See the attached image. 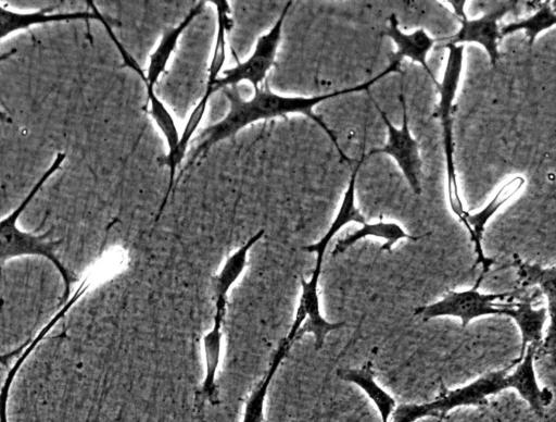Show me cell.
Here are the masks:
<instances>
[{
	"label": "cell",
	"instance_id": "obj_9",
	"mask_svg": "<svg viewBox=\"0 0 556 422\" xmlns=\"http://www.w3.org/2000/svg\"><path fill=\"white\" fill-rule=\"evenodd\" d=\"M88 3L92 9L91 12H54L53 8H48L37 12L20 13L0 5V40L16 30L26 29L42 23L98 20L100 12L93 2L88 1Z\"/></svg>",
	"mask_w": 556,
	"mask_h": 422
},
{
	"label": "cell",
	"instance_id": "obj_11",
	"mask_svg": "<svg viewBox=\"0 0 556 422\" xmlns=\"http://www.w3.org/2000/svg\"><path fill=\"white\" fill-rule=\"evenodd\" d=\"M203 5V1L198 2L176 27L165 32L162 36L159 46L150 57L147 75L142 77L148 92L154 91V86L161 74L164 72L169 57L176 48L179 37L190 25L193 18L200 13Z\"/></svg>",
	"mask_w": 556,
	"mask_h": 422
},
{
	"label": "cell",
	"instance_id": "obj_16",
	"mask_svg": "<svg viewBox=\"0 0 556 422\" xmlns=\"http://www.w3.org/2000/svg\"><path fill=\"white\" fill-rule=\"evenodd\" d=\"M450 54L442 84L439 85L441 99L439 105L440 117L451 116L452 102L458 85L463 63V47L447 45Z\"/></svg>",
	"mask_w": 556,
	"mask_h": 422
},
{
	"label": "cell",
	"instance_id": "obj_4",
	"mask_svg": "<svg viewBox=\"0 0 556 422\" xmlns=\"http://www.w3.org/2000/svg\"><path fill=\"white\" fill-rule=\"evenodd\" d=\"M481 273L473 288L465 291H450L442 300L430 306H422L414 311L424 321L441 315L458 316L465 327L469 321L484 314L508 315L516 321L521 332V353L523 358L528 344H541L542 328L546 319L544 308L534 310L531 299L516 302L527 289L518 288L508 293L482 295L477 287L483 280Z\"/></svg>",
	"mask_w": 556,
	"mask_h": 422
},
{
	"label": "cell",
	"instance_id": "obj_18",
	"mask_svg": "<svg viewBox=\"0 0 556 422\" xmlns=\"http://www.w3.org/2000/svg\"><path fill=\"white\" fill-rule=\"evenodd\" d=\"M443 126V144L447 166V190L448 199L454 213L464 220L467 212L464 210L457 191L454 161H453V138H452V120L451 116L441 119Z\"/></svg>",
	"mask_w": 556,
	"mask_h": 422
},
{
	"label": "cell",
	"instance_id": "obj_3",
	"mask_svg": "<svg viewBox=\"0 0 556 422\" xmlns=\"http://www.w3.org/2000/svg\"><path fill=\"white\" fill-rule=\"evenodd\" d=\"M540 344L531 343L525 357L514 360L507 368L491 372L476 382L448 392L437 400L424 405H403L393 413V422H414L415 420L439 415L457 406L482 405L485 397L496 394L505 388L513 387L538 412L552 401L553 394L549 389H541L535 381L533 358Z\"/></svg>",
	"mask_w": 556,
	"mask_h": 422
},
{
	"label": "cell",
	"instance_id": "obj_1",
	"mask_svg": "<svg viewBox=\"0 0 556 422\" xmlns=\"http://www.w3.org/2000/svg\"><path fill=\"white\" fill-rule=\"evenodd\" d=\"M66 295L60 266L40 252L0 256V357L43 330Z\"/></svg>",
	"mask_w": 556,
	"mask_h": 422
},
{
	"label": "cell",
	"instance_id": "obj_5",
	"mask_svg": "<svg viewBox=\"0 0 556 422\" xmlns=\"http://www.w3.org/2000/svg\"><path fill=\"white\" fill-rule=\"evenodd\" d=\"M245 270L237 258H226L220 269L212 277V295L214 298V315L210 330L202 337L204 374L200 394L211 405L220 404L217 385V373L222 361L224 323L227 313L228 295Z\"/></svg>",
	"mask_w": 556,
	"mask_h": 422
},
{
	"label": "cell",
	"instance_id": "obj_17",
	"mask_svg": "<svg viewBox=\"0 0 556 422\" xmlns=\"http://www.w3.org/2000/svg\"><path fill=\"white\" fill-rule=\"evenodd\" d=\"M556 22V14L554 8L548 4H542L541 9L532 16L518 22L505 25L500 30L501 38L516 30L525 29L529 44L532 45L536 35L544 29L549 28Z\"/></svg>",
	"mask_w": 556,
	"mask_h": 422
},
{
	"label": "cell",
	"instance_id": "obj_14",
	"mask_svg": "<svg viewBox=\"0 0 556 422\" xmlns=\"http://www.w3.org/2000/svg\"><path fill=\"white\" fill-rule=\"evenodd\" d=\"M365 236H376L386 239V244L382 245L380 251H391V247L402 238H408L412 240H417L421 238V236H410L406 234L399 225L394 223H383L379 222L376 224L366 223L363 227L355 233L349 235L348 237L339 240L332 251V255L336 256L338 253H342L346 248L354 245L357 240L362 239Z\"/></svg>",
	"mask_w": 556,
	"mask_h": 422
},
{
	"label": "cell",
	"instance_id": "obj_19",
	"mask_svg": "<svg viewBox=\"0 0 556 422\" xmlns=\"http://www.w3.org/2000/svg\"><path fill=\"white\" fill-rule=\"evenodd\" d=\"M14 51H15V50H12V51H10V52H7V53L1 54V55H0V61H2V60H4V59H7L8 57H10ZM0 121H2V122H7V123H11V122H12V121H11V117H10L8 114H5V113H3V112H1V111H0Z\"/></svg>",
	"mask_w": 556,
	"mask_h": 422
},
{
	"label": "cell",
	"instance_id": "obj_6",
	"mask_svg": "<svg viewBox=\"0 0 556 422\" xmlns=\"http://www.w3.org/2000/svg\"><path fill=\"white\" fill-rule=\"evenodd\" d=\"M291 4V1L285 4L276 23L257 39L252 54L245 61L225 70L223 76H218L214 82L206 84L203 97L210 100L214 92L226 87L238 86L242 82H249L256 88L266 80V75L275 61L282 25Z\"/></svg>",
	"mask_w": 556,
	"mask_h": 422
},
{
	"label": "cell",
	"instance_id": "obj_15",
	"mask_svg": "<svg viewBox=\"0 0 556 422\" xmlns=\"http://www.w3.org/2000/svg\"><path fill=\"white\" fill-rule=\"evenodd\" d=\"M517 268L521 288L539 285L541 290L547 296L552 318L555 313L556 305V269H542L538 264L523 262L517 255L514 256L513 264Z\"/></svg>",
	"mask_w": 556,
	"mask_h": 422
},
{
	"label": "cell",
	"instance_id": "obj_10",
	"mask_svg": "<svg viewBox=\"0 0 556 422\" xmlns=\"http://www.w3.org/2000/svg\"><path fill=\"white\" fill-rule=\"evenodd\" d=\"M525 179L521 176H517L507 184H505L492 199V201L479 213L469 214L467 213L463 220V223L468 228L471 239L475 243L476 253L478 256L477 262L482 265V272L485 274L493 263V259L484 257L481 248V237L486 221L493 215V213L511 196H514L523 185Z\"/></svg>",
	"mask_w": 556,
	"mask_h": 422
},
{
	"label": "cell",
	"instance_id": "obj_7",
	"mask_svg": "<svg viewBox=\"0 0 556 422\" xmlns=\"http://www.w3.org/2000/svg\"><path fill=\"white\" fill-rule=\"evenodd\" d=\"M400 101L403 110V126L401 129H396L391 124L384 112H382L377 103L374 102L388 127L389 138L383 148L372 149L365 154V157L367 158L376 153H388L392 156L396 160L415 194L419 195L421 191L419 181L421 161L419 158L418 144L412 138L408 129L406 104L403 92L400 94Z\"/></svg>",
	"mask_w": 556,
	"mask_h": 422
},
{
	"label": "cell",
	"instance_id": "obj_2",
	"mask_svg": "<svg viewBox=\"0 0 556 422\" xmlns=\"http://www.w3.org/2000/svg\"><path fill=\"white\" fill-rule=\"evenodd\" d=\"M389 73H391V70L387 69L374 79L363 85L314 97H287L275 94L269 89L266 80L261 86L254 88V94L250 99L242 98L239 86L226 87L222 90L229 102L228 112L220 121L204 128L198 137L191 140L192 148L187 166L194 163L218 141L236 135L245 126L261 120L282 117L290 113H303L315 121L328 134L341 157L351 163L352 161L341 151L333 133L312 111L313 107L345 92L365 90L375 80Z\"/></svg>",
	"mask_w": 556,
	"mask_h": 422
},
{
	"label": "cell",
	"instance_id": "obj_13",
	"mask_svg": "<svg viewBox=\"0 0 556 422\" xmlns=\"http://www.w3.org/2000/svg\"><path fill=\"white\" fill-rule=\"evenodd\" d=\"M337 376L362 387L378 407L382 422H388L394 400L375 383L370 362L361 369H340Z\"/></svg>",
	"mask_w": 556,
	"mask_h": 422
},
{
	"label": "cell",
	"instance_id": "obj_8",
	"mask_svg": "<svg viewBox=\"0 0 556 422\" xmlns=\"http://www.w3.org/2000/svg\"><path fill=\"white\" fill-rule=\"evenodd\" d=\"M458 15L462 27L459 32L451 39L448 45L458 42H478L486 50L491 62L495 65L498 59L497 40L501 38L497 21L507 12L516 8V1H508L497 9L486 13L482 17L468 21L464 13L465 1H450Z\"/></svg>",
	"mask_w": 556,
	"mask_h": 422
},
{
	"label": "cell",
	"instance_id": "obj_12",
	"mask_svg": "<svg viewBox=\"0 0 556 422\" xmlns=\"http://www.w3.org/2000/svg\"><path fill=\"white\" fill-rule=\"evenodd\" d=\"M390 25L386 28V34L393 39L397 46V57L403 55L410 58L413 61L420 63L427 73L435 82L431 71L429 70L426 55L434 44V39L430 38L424 29L416 30L413 34L406 35L397 27V20L394 14H391ZM437 83V82H435ZM438 85V84H437ZM439 86V85H438Z\"/></svg>",
	"mask_w": 556,
	"mask_h": 422
}]
</instances>
